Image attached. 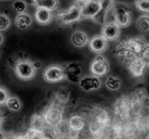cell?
I'll use <instances>...</instances> for the list:
<instances>
[{"label": "cell", "mask_w": 149, "mask_h": 139, "mask_svg": "<svg viewBox=\"0 0 149 139\" xmlns=\"http://www.w3.org/2000/svg\"><path fill=\"white\" fill-rule=\"evenodd\" d=\"M79 86L85 91H93L99 89L102 85L100 78L95 75H87L80 79Z\"/></svg>", "instance_id": "7"}, {"label": "cell", "mask_w": 149, "mask_h": 139, "mask_svg": "<svg viewBox=\"0 0 149 139\" xmlns=\"http://www.w3.org/2000/svg\"><path fill=\"white\" fill-rule=\"evenodd\" d=\"M13 139H28L27 137L24 136H22V135H19V136H15V137L13 138Z\"/></svg>", "instance_id": "25"}, {"label": "cell", "mask_w": 149, "mask_h": 139, "mask_svg": "<svg viewBox=\"0 0 149 139\" xmlns=\"http://www.w3.org/2000/svg\"><path fill=\"white\" fill-rule=\"evenodd\" d=\"M26 4L34 5L37 7H42L50 11H54L58 7V0H24Z\"/></svg>", "instance_id": "11"}, {"label": "cell", "mask_w": 149, "mask_h": 139, "mask_svg": "<svg viewBox=\"0 0 149 139\" xmlns=\"http://www.w3.org/2000/svg\"><path fill=\"white\" fill-rule=\"evenodd\" d=\"M100 0H89L81 5V19L92 18L101 10Z\"/></svg>", "instance_id": "6"}, {"label": "cell", "mask_w": 149, "mask_h": 139, "mask_svg": "<svg viewBox=\"0 0 149 139\" xmlns=\"http://www.w3.org/2000/svg\"><path fill=\"white\" fill-rule=\"evenodd\" d=\"M77 1H79V2H81V3H85V2H87V1H89V0H77Z\"/></svg>", "instance_id": "29"}, {"label": "cell", "mask_w": 149, "mask_h": 139, "mask_svg": "<svg viewBox=\"0 0 149 139\" xmlns=\"http://www.w3.org/2000/svg\"><path fill=\"white\" fill-rule=\"evenodd\" d=\"M72 44L77 48L84 47L88 43V37L83 31H76L72 34L71 38Z\"/></svg>", "instance_id": "14"}, {"label": "cell", "mask_w": 149, "mask_h": 139, "mask_svg": "<svg viewBox=\"0 0 149 139\" xmlns=\"http://www.w3.org/2000/svg\"><path fill=\"white\" fill-rule=\"evenodd\" d=\"M122 81L120 78L115 75H110L106 81V85L108 89L111 91H117L120 88Z\"/></svg>", "instance_id": "16"}, {"label": "cell", "mask_w": 149, "mask_h": 139, "mask_svg": "<svg viewBox=\"0 0 149 139\" xmlns=\"http://www.w3.org/2000/svg\"><path fill=\"white\" fill-rule=\"evenodd\" d=\"M43 77L48 83H58L66 78V73L65 70L61 66L52 65L45 70Z\"/></svg>", "instance_id": "5"}, {"label": "cell", "mask_w": 149, "mask_h": 139, "mask_svg": "<svg viewBox=\"0 0 149 139\" xmlns=\"http://www.w3.org/2000/svg\"><path fill=\"white\" fill-rule=\"evenodd\" d=\"M120 35V27L115 22L105 23L102 29L101 36L106 41H115Z\"/></svg>", "instance_id": "8"}, {"label": "cell", "mask_w": 149, "mask_h": 139, "mask_svg": "<svg viewBox=\"0 0 149 139\" xmlns=\"http://www.w3.org/2000/svg\"><path fill=\"white\" fill-rule=\"evenodd\" d=\"M134 4L139 11L149 13V0H135Z\"/></svg>", "instance_id": "21"}, {"label": "cell", "mask_w": 149, "mask_h": 139, "mask_svg": "<svg viewBox=\"0 0 149 139\" xmlns=\"http://www.w3.org/2000/svg\"><path fill=\"white\" fill-rule=\"evenodd\" d=\"M57 19L63 24H70L81 19V5L74 4L65 12L57 14Z\"/></svg>", "instance_id": "3"}, {"label": "cell", "mask_w": 149, "mask_h": 139, "mask_svg": "<svg viewBox=\"0 0 149 139\" xmlns=\"http://www.w3.org/2000/svg\"><path fill=\"white\" fill-rule=\"evenodd\" d=\"M146 62L141 56L132 59L129 64V70L130 73L135 77H141L145 72Z\"/></svg>", "instance_id": "9"}, {"label": "cell", "mask_w": 149, "mask_h": 139, "mask_svg": "<svg viewBox=\"0 0 149 139\" xmlns=\"http://www.w3.org/2000/svg\"><path fill=\"white\" fill-rule=\"evenodd\" d=\"M100 4H101V7L105 11L108 12L109 10L113 8L114 5L115 0H100Z\"/></svg>", "instance_id": "24"}, {"label": "cell", "mask_w": 149, "mask_h": 139, "mask_svg": "<svg viewBox=\"0 0 149 139\" xmlns=\"http://www.w3.org/2000/svg\"><path fill=\"white\" fill-rule=\"evenodd\" d=\"M9 97L10 96L7 90L4 87L0 86V105L6 104Z\"/></svg>", "instance_id": "23"}, {"label": "cell", "mask_w": 149, "mask_h": 139, "mask_svg": "<svg viewBox=\"0 0 149 139\" xmlns=\"http://www.w3.org/2000/svg\"><path fill=\"white\" fill-rule=\"evenodd\" d=\"M35 18L39 24H49L52 21V11L45 8H42V7H37L36 14H35Z\"/></svg>", "instance_id": "12"}, {"label": "cell", "mask_w": 149, "mask_h": 139, "mask_svg": "<svg viewBox=\"0 0 149 139\" xmlns=\"http://www.w3.org/2000/svg\"><path fill=\"white\" fill-rule=\"evenodd\" d=\"M32 23V17L26 12L20 13L16 15L15 19V24L17 28L20 30H25L31 26Z\"/></svg>", "instance_id": "13"}, {"label": "cell", "mask_w": 149, "mask_h": 139, "mask_svg": "<svg viewBox=\"0 0 149 139\" xmlns=\"http://www.w3.org/2000/svg\"><path fill=\"white\" fill-rule=\"evenodd\" d=\"M0 139H5V136L3 130L0 128Z\"/></svg>", "instance_id": "26"}, {"label": "cell", "mask_w": 149, "mask_h": 139, "mask_svg": "<svg viewBox=\"0 0 149 139\" xmlns=\"http://www.w3.org/2000/svg\"><path fill=\"white\" fill-rule=\"evenodd\" d=\"M136 26L139 30L147 32L149 30V15L143 14L140 16L136 21Z\"/></svg>", "instance_id": "17"}, {"label": "cell", "mask_w": 149, "mask_h": 139, "mask_svg": "<svg viewBox=\"0 0 149 139\" xmlns=\"http://www.w3.org/2000/svg\"><path fill=\"white\" fill-rule=\"evenodd\" d=\"M68 126L71 130H74V131H79L84 126V119L79 115L73 116L70 118L69 122H68Z\"/></svg>", "instance_id": "15"}, {"label": "cell", "mask_w": 149, "mask_h": 139, "mask_svg": "<svg viewBox=\"0 0 149 139\" xmlns=\"http://www.w3.org/2000/svg\"><path fill=\"white\" fill-rule=\"evenodd\" d=\"M41 139H51V138L49 137H47V136H43V137H42Z\"/></svg>", "instance_id": "30"}, {"label": "cell", "mask_w": 149, "mask_h": 139, "mask_svg": "<svg viewBox=\"0 0 149 139\" xmlns=\"http://www.w3.org/2000/svg\"><path fill=\"white\" fill-rule=\"evenodd\" d=\"M113 14L115 23L120 28H125L131 23V8L127 4L117 2L113 7Z\"/></svg>", "instance_id": "1"}, {"label": "cell", "mask_w": 149, "mask_h": 139, "mask_svg": "<svg viewBox=\"0 0 149 139\" xmlns=\"http://www.w3.org/2000/svg\"><path fill=\"white\" fill-rule=\"evenodd\" d=\"M13 7L17 14L26 12L27 4L24 0H16L13 2Z\"/></svg>", "instance_id": "20"}, {"label": "cell", "mask_w": 149, "mask_h": 139, "mask_svg": "<svg viewBox=\"0 0 149 139\" xmlns=\"http://www.w3.org/2000/svg\"><path fill=\"white\" fill-rule=\"evenodd\" d=\"M109 68L110 65L106 57L102 55H98L92 61L90 65V72L93 75L100 78L108 73Z\"/></svg>", "instance_id": "4"}, {"label": "cell", "mask_w": 149, "mask_h": 139, "mask_svg": "<svg viewBox=\"0 0 149 139\" xmlns=\"http://www.w3.org/2000/svg\"><path fill=\"white\" fill-rule=\"evenodd\" d=\"M90 48L95 53H102L107 48V41L102 36H95L90 40Z\"/></svg>", "instance_id": "10"}, {"label": "cell", "mask_w": 149, "mask_h": 139, "mask_svg": "<svg viewBox=\"0 0 149 139\" xmlns=\"http://www.w3.org/2000/svg\"><path fill=\"white\" fill-rule=\"evenodd\" d=\"M3 115L2 114H1V112L0 111V127H1V126L2 125V123H3Z\"/></svg>", "instance_id": "28"}, {"label": "cell", "mask_w": 149, "mask_h": 139, "mask_svg": "<svg viewBox=\"0 0 149 139\" xmlns=\"http://www.w3.org/2000/svg\"><path fill=\"white\" fill-rule=\"evenodd\" d=\"M3 41H4V36H3L2 33L0 32V45L2 44Z\"/></svg>", "instance_id": "27"}, {"label": "cell", "mask_w": 149, "mask_h": 139, "mask_svg": "<svg viewBox=\"0 0 149 139\" xmlns=\"http://www.w3.org/2000/svg\"><path fill=\"white\" fill-rule=\"evenodd\" d=\"M6 106L10 111H17L21 108V103L17 97L10 96L6 103Z\"/></svg>", "instance_id": "18"}, {"label": "cell", "mask_w": 149, "mask_h": 139, "mask_svg": "<svg viewBox=\"0 0 149 139\" xmlns=\"http://www.w3.org/2000/svg\"><path fill=\"white\" fill-rule=\"evenodd\" d=\"M15 72L18 78L23 81H29L34 78L36 67L33 63L27 59L17 62L15 65Z\"/></svg>", "instance_id": "2"}, {"label": "cell", "mask_w": 149, "mask_h": 139, "mask_svg": "<svg viewBox=\"0 0 149 139\" xmlns=\"http://www.w3.org/2000/svg\"><path fill=\"white\" fill-rule=\"evenodd\" d=\"M11 25V20L8 15L5 14H0V32L5 31L10 28Z\"/></svg>", "instance_id": "19"}, {"label": "cell", "mask_w": 149, "mask_h": 139, "mask_svg": "<svg viewBox=\"0 0 149 139\" xmlns=\"http://www.w3.org/2000/svg\"><path fill=\"white\" fill-rule=\"evenodd\" d=\"M106 13H107V12L105 11L103 9H101V10L95 16V17L93 18V20L95 22H96L97 23H99V24L104 25L105 21H106Z\"/></svg>", "instance_id": "22"}]
</instances>
